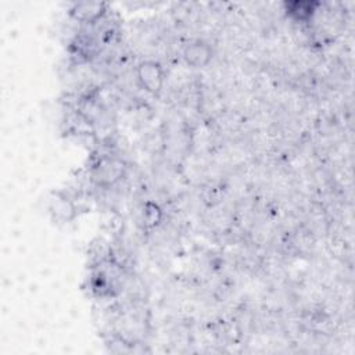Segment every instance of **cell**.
<instances>
[{
	"label": "cell",
	"mask_w": 355,
	"mask_h": 355,
	"mask_svg": "<svg viewBox=\"0 0 355 355\" xmlns=\"http://www.w3.org/2000/svg\"><path fill=\"white\" fill-rule=\"evenodd\" d=\"M71 17L85 25L97 24L107 14V3L103 1H79L73 3L69 10Z\"/></svg>",
	"instance_id": "3957f363"
},
{
	"label": "cell",
	"mask_w": 355,
	"mask_h": 355,
	"mask_svg": "<svg viewBox=\"0 0 355 355\" xmlns=\"http://www.w3.org/2000/svg\"><path fill=\"white\" fill-rule=\"evenodd\" d=\"M320 6L322 3L315 0H291L283 3V11L291 21L308 24L313 19Z\"/></svg>",
	"instance_id": "5b68a950"
},
{
	"label": "cell",
	"mask_w": 355,
	"mask_h": 355,
	"mask_svg": "<svg viewBox=\"0 0 355 355\" xmlns=\"http://www.w3.org/2000/svg\"><path fill=\"white\" fill-rule=\"evenodd\" d=\"M182 57L189 67L204 68L212 60V47L202 39H194L183 47Z\"/></svg>",
	"instance_id": "277c9868"
},
{
	"label": "cell",
	"mask_w": 355,
	"mask_h": 355,
	"mask_svg": "<svg viewBox=\"0 0 355 355\" xmlns=\"http://www.w3.org/2000/svg\"><path fill=\"white\" fill-rule=\"evenodd\" d=\"M123 162L115 157H101L93 166V179L101 186H111L123 176Z\"/></svg>",
	"instance_id": "7a4b0ae2"
},
{
	"label": "cell",
	"mask_w": 355,
	"mask_h": 355,
	"mask_svg": "<svg viewBox=\"0 0 355 355\" xmlns=\"http://www.w3.org/2000/svg\"><path fill=\"white\" fill-rule=\"evenodd\" d=\"M136 79L144 92L157 96L165 83L164 67L155 60H143L136 67Z\"/></svg>",
	"instance_id": "6da1fadb"
},
{
	"label": "cell",
	"mask_w": 355,
	"mask_h": 355,
	"mask_svg": "<svg viewBox=\"0 0 355 355\" xmlns=\"http://www.w3.org/2000/svg\"><path fill=\"white\" fill-rule=\"evenodd\" d=\"M50 212L55 219L68 222L75 216V205L65 194H55L50 202Z\"/></svg>",
	"instance_id": "8992f818"
},
{
	"label": "cell",
	"mask_w": 355,
	"mask_h": 355,
	"mask_svg": "<svg viewBox=\"0 0 355 355\" xmlns=\"http://www.w3.org/2000/svg\"><path fill=\"white\" fill-rule=\"evenodd\" d=\"M162 209L154 201H146L141 211V220L146 229L157 227L162 220Z\"/></svg>",
	"instance_id": "52a82bcc"
}]
</instances>
